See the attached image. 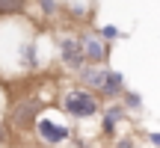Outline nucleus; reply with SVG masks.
I'll list each match as a JSON object with an SVG mask.
<instances>
[{
  "mask_svg": "<svg viewBox=\"0 0 160 148\" xmlns=\"http://www.w3.org/2000/svg\"><path fill=\"white\" fill-rule=\"evenodd\" d=\"M125 113L128 110L122 107V104H110V107L104 110V133H107V136L116 133V125H119V121H125Z\"/></svg>",
  "mask_w": 160,
  "mask_h": 148,
  "instance_id": "obj_7",
  "label": "nucleus"
},
{
  "mask_svg": "<svg viewBox=\"0 0 160 148\" xmlns=\"http://www.w3.org/2000/svg\"><path fill=\"white\" fill-rule=\"evenodd\" d=\"M6 142H9V133H6V127L0 125V145H6Z\"/></svg>",
  "mask_w": 160,
  "mask_h": 148,
  "instance_id": "obj_14",
  "label": "nucleus"
},
{
  "mask_svg": "<svg viewBox=\"0 0 160 148\" xmlns=\"http://www.w3.org/2000/svg\"><path fill=\"white\" fill-rule=\"evenodd\" d=\"M59 107H62V113L68 116V119H95L98 113H101V98L95 95V92L83 89V86H71V89H65L62 95H59Z\"/></svg>",
  "mask_w": 160,
  "mask_h": 148,
  "instance_id": "obj_1",
  "label": "nucleus"
},
{
  "mask_svg": "<svg viewBox=\"0 0 160 148\" xmlns=\"http://www.w3.org/2000/svg\"><path fill=\"white\" fill-rule=\"evenodd\" d=\"M77 74H80V80L86 83V89H95V92H101L104 80H107V68H104V65H92V62H86Z\"/></svg>",
  "mask_w": 160,
  "mask_h": 148,
  "instance_id": "obj_6",
  "label": "nucleus"
},
{
  "mask_svg": "<svg viewBox=\"0 0 160 148\" xmlns=\"http://www.w3.org/2000/svg\"><path fill=\"white\" fill-rule=\"evenodd\" d=\"M80 47H83L86 62H92V65H104V62H107L110 47H107V42H104L98 33H83V36H80Z\"/></svg>",
  "mask_w": 160,
  "mask_h": 148,
  "instance_id": "obj_5",
  "label": "nucleus"
},
{
  "mask_svg": "<svg viewBox=\"0 0 160 148\" xmlns=\"http://www.w3.org/2000/svg\"><path fill=\"white\" fill-rule=\"evenodd\" d=\"M98 36H101V39H119V27H113V24H107V27H101L98 30Z\"/></svg>",
  "mask_w": 160,
  "mask_h": 148,
  "instance_id": "obj_12",
  "label": "nucleus"
},
{
  "mask_svg": "<svg viewBox=\"0 0 160 148\" xmlns=\"http://www.w3.org/2000/svg\"><path fill=\"white\" fill-rule=\"evenodd\" d=\"M122 107L125 110H137V107H142V98L133 95V92H128V89H122Z\"/></svg>",
  "mask_w": 160,
  "mask_h": 148,
  "instance_id": "obj_10",
  "label": "nucleus"
},
{
  "mask_svg": "<svg viewBox=\"0 0 160 148\" xmlns=\"http://www.w3.org/2000/svg\"><path fill=\"white\" fill-rule=\"evenodd\" d=\"M59 62L62 68L68 71H80L86 65V57H83V47H80V36H62L59 39Z\"/></svg>",
  "mask_w": 160,
  "mask_h": 148,
  "instance_id": "obj_4",
  "label": "nucleus"
},
{
  "mask_svg": "<svg viewBox=\"0 0 160 148\" xmlns=\"http://www.w3.org/2000/svg\"><path fill=\"white\" fill-rule=\"evenodd\" d=\"M33 127H36V139H39V142L45 145V148L62 145V142H68V139H71V131H68V125H59V121L48 119V116H39Z\"/></svg>",
  "mask_w": 160,
  "mask_h": 148,
  "instance_id": "obj_2",
  "label": "nucleus"
},
{
  "mask_svg": "<svg viewBox=\"0 0 160 148\" xmlns=\"http://www.w3.org/2000/svg\"><path fill=\"white\" fill-rule=\"evenodd\" d=\"M116 148H133V142H131L128 136H122V139H119V145H116Z\"/></svg>",
  "mask_w": 160,
  "mask_h": 148,
  "instance_id": "obj_13",
  "label": "nucleus"
},
{
  "mask_svg": "<svg viewBox=\"0 0 160 148\" xmlns=\"http://www.w3.org/2000/svg\"><path fill=\"white\" fill-rule=\"evenodd\" d=\"M42 107L36 98H21V101H15L9 107V125L15 127V131H27V127L36 125V119H39Z\"/></svg>",
  "mask_w": 160,
  "mask_h": 148,
  "instance_id": "obj_3",
  "label": "nucleus"
},
{
  "mask_svg": "<svg viewBox=\"0 0 160 148\" xmlns=\"http://www.w3.org/2000/svg\"><path fill=\"white\" fill-rule=\"evenodd\" d=\"M122 86H125L122 71H110V68H107V80H104V86H101V92H98V95L116 98V95H122Z\"/></svg>",
  "mask_w": 160,
  "mask_h": 148,
  "instance_id": "obj_8",
  "label": "nucleus"
},
{
  "mask_svg": "<svg viewBox=\"0 0 160 148\" xmlns=\"http://www.w3.org/2000/svg\"><path fill=\"white\" fill-rule=\"evenodd\" d=\"M39 6H42V12H45L48 18H53L59 12V3H57V0H39Z\"/></svg>",
  "mask_w": 160,
  "mask_h": 148,
  "instance_id": "obj_11",
  "label": "nucleus"
},
{
  "mask_svg": "<svg viewBox=\"0 0 160 148\" xmlns=\"http://www.w3.org/2000/svg\"><path fill=\"white\" fill-rule=\"evenodd\" d=\"M148 139H151V145L160 148V133H148Z\"/></svg>",
  "mask_w": 160,
  "mask_h": 148,
  "instance_id": "obj_15",
  "label": "nucleus"
},
{
  "mask_svg": "<svg viewBox=\"0 0 160 148\" xmlns=\"http://www.w3.org/2000/svg\"><path fill=\"white\" fill-rule=\"evenodd\" d=\"M30 0H0V18L6 15H24Z\"/></svg>",
  "mask_w": 160,
  "mask_h": 148,
  "instance_id": "obj_9",
  "label": "nucleus"
},
{
  "mask_svg": "<svg viewBox=\"0 0 160 148\" xmlns=\"http://www.w3.org/2000/svg\"><path fill=\"white\" fill-rule=\"evenodd\" d=\"M39 148H45V145H39Z\"/></svg>",
  "mask_w": 160,
  "mask_h": 148,
  "instance_id": "obj_16",
  "label": "nucleus"
}]
</instances>
